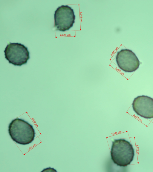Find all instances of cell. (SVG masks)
I'll use <instances>...</instances> for the list:
<instances>
[{
  "label": "cell",
  "mask_w": 153,
  "mask_h": 172,
  "mask_svg": "<svg viewBox=\"0 0 153 172\" xmlns=\"http://www.w3.org/2000/svg\"><path fill=\"white\" fill-rule=\"evenodd\" d=\"M8 131L13 141L23 145L32 143L34 139L36 134L31 125L19 118H16L11 121L8 126Z\"/></svg>",
  "instance_id": "obj_1"
},
{
  "label": "cell",
  "mask_w": 153,
  "mask_h": 172,
  "mask_svg": "<svg viewBox=\"0 0 153 172\" xmlns=\"http://www.w3.org/2000/svg\"><path fill=\"white\" fill-rule=\"evenodd\" d=\"M110 153L113 162L120 167L129 165L134 155L132 145L128 141L122 139H114L112 142Z\"/></svg>",
  "instance_id": "obj_2"
},
{
  "label": "cell",
  "mask_w": 153,
  "mask_h": 172,
  "mask_svg": "<svg viewBox=\"0 0 153 172\" xmlns=\"http://www.w3.org/2000/svg\"><path fill=\"white\" fill-rule=\"evenodd\" d=\"M5 59L9 63L15 66L26 64L29 59V52L24 44L18 43H10L4 51Z\"/></svg>",
  "instance_id": "obj_3"
},
{
  "label": "cell",
  "mask_w": 153,
  "mask_h": 172,
  "mask_svg": "<svg viewBox=\"0 0 153 172\" xmlns=\"http://www.w3.org/2000/svg\"><path fill=\"white\" fill-rule=\"evenodd\" d=\"M54 26L56 30L64 32L73 27L75 16L73 9L68 5L59 7L54 14Z\"/></svg>",
  "instance_id": "obj_4"
},
{
  "label": "cell",
  "mask_w": 153,
  "mask_h": 172,
  "mask_svg": "<svg viewBox=\"0 0 153 172\" xmlns=\"http://www.w3.org/2000/svg\"><path fill=\"white\" fill-rule=\"evenodd\" d=\"M116 60L118 67L126 72L135 71L140 65V62L135 53L127 49L117 52Z\"/></svg>",
  "instance_id": "obj_5"
},
{
  "label": "cell",
  "mask_w": 153,
  "mask_h": 172,
  "mask_svg": "<svg viewBox=\"0 0 153 172\" xmlns=\"http://www.w3.org/2000/svg\"><path fill=\"white\" fill-rule=\"evenodd\" d=\"M134 111L141 117L153 118V99L147 96H139L135 98L132 103Z\"/></svg>",
  "instance_id": "obj_6"
},
{
  "label": "cell",
  "mask_w": 153,
  "mask_h": 172,
  "mask_svg": "<svg viewBox=\"0 0 153 172\" xmlns=\"http://www.w3.org/2000/svg\"><path fill=\"white\" fill-rule=\"evenodd\" d=\"M42 171H56V170L53 169V168H51L50 167L49 168H47L45 169H43Z\"/></svg>",
  "instance_id": "obj_7"
}]
</instances>
